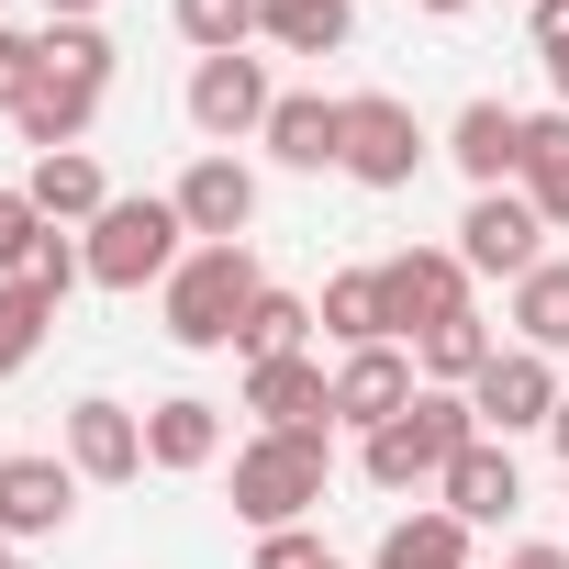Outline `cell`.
<instances>
[{
	"mask_svg": "<svg viewBox=\"0 0 569 569\" xmlns=\"http://www.w3.org/2000/svg\"><path fill=\"white\" fill-rule=\"evenodd\" d=\"M325 480H336V425H291V436H268V425H257V436L234 447V513H246L257 536L313 525Z\"/></svg>",
	"mask_w": 569,
	"mask_h": 569,
	"instance_id": "obj_1",
	"label": "cell"
},
{
	"mask_svg": "<svg viewBox=\"0 0 569 569\" xmlns=\"http://www.w3.org/2000/svg\"><path fill=\"white\" fill-rule=\"evenodd\" d=\"M257 291H268V279H257V257L246 246H190L179 268H168V347H190V358H223L234 336H246V313H257Z\"/></svg>",
	"mask_w": 569,
	"mask_h": 569,
	"instance_id": "obj_2",
	"label": "cell"
},
{
	"mask_svg": "<svg viewBox=\"0 0 569 569\" xmlns=\"http://www.w3.org/2000/svg\"><path fill=\"white\" fill-rule=\"evenodd\" d=\"M458 447H480V413H469V391H413V413H391L380 436H369V480L380 491H425V480H447V458Z\"/></svg>",
	"mask_w": 569,
	"mask_h": 569,
	"instance_id": "obj_3",
	"label": "cell"
},
{
	"mask_svg": "<svg viewBox=\"0 0 569 569\" xmlns=\"http://www.w3.org/2000/svg\"><path fill=\"white\" fill-rule=\"evenodd\" d=\"M179 234H190V223H179V201H112V212L79 234V257H90V279H101V291H146V279L168 291V268L190 257Z\"/></svg>",
	"mask_w": 569,
	"mask_h": 569,
	"instance_id": "obj_4",
	"label": "cell"
},
{
	"mask_svg": "<svg viewBox=\"0 0 569 569\" xmlns=\"http://www.w3.org/2000/svg\"><path fill=\"white\" fill-rule=\"evenodd\" d=\"M436 157V134L413 123V101H391V90H347V179L358 190H413V168Z\"/></svg>",
	"mask_w": 569,
	"mask_h": 569,
	"instance_id": "obj_5",
	"label": "cell"
},
{
	"mask_svg": "<svg viewBox=\"0 0 569 569\" xmlns=\"http://www.w3.org/2000/svg\"><path fill=\"white\" fill-rule=\"evenodd\" d=\"M380 302H391V347L436 336L447 313H469V257H458V246H402V257H380Z\"/></svg>",
	"mask_w": 569,
	"mask_h": 569,
	"instance_id": "obj_6",
	"label": "cell"
},
{
	"mask_svg": "<svg viewBox=\"0 0 569 569\" xmlns=\"http://www.w3.org/2000/svg\"><path fill=\"white\" fill-rule=\"evenodd\" d=\"M268 112H279V79H268V57H201L190 68V123L234 157V146H257L268 134Z\"/></svg>",
	"mask_w": 569,
	"mask_h": 569,
	"instance_id": "obj_7",
	"label": "cell"
},
{
	"mask_svg": "<svg viewBox=\"0 0 569 569\" xmlns=\"http://www.w3.org/2000/svg\"><path fill=\"white\" fill-rule=\"evenodd\" d=\"M458 257H469V279H525V268H547V223H536V201H525V190H469V212H458Z\"/></svg>",
	"mask_w": 569,
	"mask_h": 569,
	"instance_id": "obj_8",
	"label": "cell"
},
{
	"mask_svg": "<svg viewBox=\"0 0 569 569\" xmlns=\"http://www.w3.org/2000/svg\"><path fill=\"white\" fill-rule=\"evenodd\" d=\"M469 413H480V436H547V413H558V358H536V347H502L480 380H469Z\"/></svg>",
	"mask_w": 569,
	"mask_h": 569,
	"instance_id": "obj_9",
	"label": "cell"
},
{
	"mask_svg": "<svg viewBox=\"0 0 569 569\" xmlns=\"http://www.w3.org/2000/svg\"><path fill=\"white\" fill-rule=\"evenodd\" d=\"M168 201H179V223H190L201 246H246V223H257V168L212 146V157H190V168H179V190H168Z\"/></svg>",
	"mask_w": 569,
	"mask_h": 569,
	"instance_id": "obj_10",
	"label": "cell"
},
{
	"mask_svg": "<svg viewBox=\"0 0 569 569\" xmlns=\"http://www.w3.org/2000/svg\"><path fill=\"white\" fill-rule=\"evenodd\" d=\"M68 513H79V469H68V458H46V447L0 458V536H12V547L68 536Z\"/></svg>",
	"mask_w": 569,
	"mask_h": 569,
	"instance_id": "obj_11",
	"label": "cell"
},
{
	"mask_svg": "<svg viewBox=\"0 0 569 569\" xmlns=\"http://www.w3.org/2000/svg\"><path fill=\"white\" fill-rule=\"evenodd\" d=\"M413 391H425L413 347H347L336 358V425H358V436H380L391 413H413Z\"/></svg>",
	"mask_w": 569,
	"mask_h": 569,
	"instance_id": "obj_12",
	"label": "cell"
},
{
	"mask_svg": "<svg viewBox=\"0 0 569 569\" xmlns=\"http://www.w3.org/2000/svg\"><path fill=\"white\" fill-rule=\"evenodd\" d=\"M68 469L79 480H146V413L134 402H68Z\"/></svg>",
	"mask_w": 569,
	"mask_h": 569,
	"instance_id": "obj_13",
	"label": "cell"
},
{
	"mask_svg": "<svg viewBox=\"0 0 569 569\" xmlns=\"http://www.w3.org/2000/svg\"><path fill=\"white\" fill-rule=\"evenodd\" d=\"M447 157H458L469 190H513V179H525V112H513V101H469V112L447 123Z\"/></svg>",
	"mask_w": 569,
	"mask_h": 569,
	"instance_id": "obj_14",
	"label": "cell"
},
{
	"mask_svg": "<svg viewBox=\"0 0 569 569\" xmlns=\"http://www.w3.org/2000/svg\"><path fill=\"white\" fill-rule=\"evenodd\" d=\"M246 413H257L268 436L336 425V369H313V358H257V369H246Z\"/></svg>",
	"mask_w": 569,
	"mask_h": 569,
	"instance_id": "obj_15",
	"label": "cell"
},
{
	"mask_svg": "<svg viewBox=\"0 0 569 569\" xmlns=\"http://www.w3.org/2000/svg\"><path fill=\"white\" fill-rule=\"evenodd\" d=\"M436 491H447V513H458V525H513L525 469H513V447H502V436H480V447H458V458H447V480H436Z\"/></svg>",
	"mask_w": 569,
	"mask_h": 569,
	"instance_id": "obj_16",
	"label": "cell"
},
{
	"mask_svg": "<svg viewBox=\"0 0 569 569\" xmlns=\"http://www.w3.org/2000/svg\"><path fill=\"white\" fill-rule=\"evenodd\" d=\"M279 168H336L347 157V101H325V90H279V112H268V134H257Z\"/></svg>",
	"mask_w": 569,
	"mask_h": 569,
	"instance_id": "obj_17",
	"label": "cell"
},
{
	"mask_svg": "<svg viewBox=\"0 0 569 569\" xmlns=\"http://www.w3.org/2000/svg\"><path fill=\"white\" fill-rule=\"evenodd\" d=\"M223 458V402H201V391H168V402H146V469H212Z\"/></svg>",
	"mask_w": 569,
	"mask_h": 569,
	"instance_id": "obj_18",
	"label": "cell"
},
{
	"mask_svg": "<svg viewBox=\"0 0 569 569\" xmlns=\"http://www.w3.org/2000/svg\"><path fill=\"white\" fill-rule=\"evenodd\" d=\"M23 190H34V212H46V223H101V212H112V179H101V157H90V146L34 157V179H23Z\"/></svg>",
	"mask_w": 569,
	"mask_h": 569,
	"instance_id": "obj_19",
	"label": "cell"
},
{
	"mask_svg": "<svg viewBox=\"0 0 569 569\" xmlns=\"http://www.w3.org/2000/svg\"><path fill=\"white\" fill-rule=\"evenodd\" d=\"M257 34H268L279 57H347L358 0H257Z\"/></svg>",
	"mask_w": 569,
	"mask_h": 569,
	"instance_id": "obj_20",
	"label": "cell"
},
{
	"mask_svg": "<svg viewBox=\"0 0 569 569\" xmlns=\"http://www.w3.org/2000/svg\"><path fill=\"white\" fill-rule=\"evenodd\" d=\"M491 358H502V336H491L480 313H447L436 336H413V369H425V391H469Z\"/></svg>",
	"mask_w": 569,
	"mask_h": 569,
	"instance_id": "obj_21",
	"label": "cell"
},
{
	"mask_svg": "<svg viewBox=\"0 0 569 569\" xmlns=\"http://www.w3.org/2000/svg\"><path fill=\"white\" fill-rule=\"evenodd\" d=\"M525 201L547 234H569V112H525Z\"/></svg>",
	"mask_w": 569,
	"mask_h": 569,
	"instance_id": "obj_22",
	"label": "cell"
},
{
	"mask_svg": "<svg viewBox=\"0 0 569 569\" xmlns=\"http://www.w3.org/2000/svg\"><path fill=\"white\" fill-rule=\"evenodd\" d=\"M369 569H469V525H458L447 502H425V513H402V525L369 547Z\"/></svg>",
	"mask_w": 569,
	"mask_h": 569,
	"instance_id": "obj_23",
	"label": "cell"
},
{
	"mask_svg": "<svg viewBox=\"0 0 569 569\" xmlns=\"http://www.w3.org/2000/svg\"><path fill=\"white\" fill-rule=\"evenodd\" d=\"M313 325H325L336 347H391V302H380V268H336V279H325V302H313Z\"/></svg>",
	"mask_w": 569,
	"mask_h": 569,
	"instance_id": "obj_24",
	"label": "cell"
},
{
	"mask_svg": "<svg viewBox=\"0 0 569 569\" xmlns=\"http://www.w3.org/2000/svg\"><path fill=\"white\" fill-rule=\"evenodd\" d=\"M513 347L569 358V257H547V268H525V279H513Z\"/></svg>",
	"mask_w": 569,
	"mask_h": 569,
	"instance_id": "obj_25",
	"label": "cell"
},
{
	"mask_svg": "<svg viewBox=\"0 0 569 569\" xmlns=\"http://www.w3.org/2000/svg\"><path fill=\"white\" fill-rule=\"evenodd\" d=\"M12 123H23V146H34V157H57V146H79V134L101 123V90H68V79H34V101H23Z\"/></svg>",
	"mask_w": 569,
	"mask_h": 569,
	"instance_id": "obj_26",
	"label": "cell"
},
{
	"mask_svg": "<svg viewBox=\"0 0 569 569\" xmlns=\"http://www.w3.org/2000/svg\"><path fill=\"white\" fill-rule=\"evenodd\" d=\"M168 23L190 57H246L257 46V0H168Z\"/></svg>",
	"mask_w": 569,
	"mask_h": 569,
	"instance_id": "obj_27",
	"label": "cell"
},
{
	"mask_svg": "<svg viewBox=\"0 0 569 569\" xmlns=\"http://www.w3.org/2000/svg\"><path fill=\"white\" fill-rule=\"evenodd\" d=\"M302 336H313V302H302V291H257L234 358H246V369H257V358H302Z\"/></svg>",
	"mask_w": 569,
	"mask_h": 569,
	"instance_id": "obj_28",
	"label": "cell"
},
{
	"mask_svg": "<svg viewBox=\"0 0 569 569\" xmlns=\"http://www.w3.org/2000/svg\"><path fill=\"white\" fill-rule=\"evenodd\" d=\"M57 336V302L34 291V279H0V380L12 369H34V347Z\"/></svg>",
	"mask_w": 569,
	"mask_h": 569,
	"instance_id": "obj_29",
	"label": "cell"
},
{
	"mask_svg": "<svg viewBox=\"0 0 569 569\" xmlns=\"http://www.w3.org/2000/svg\"><path fill=\"white\" fill-rule=\"evenodd\" d=\"M46 79L112 90V34H101V23H46Z\"/></svg>",
	"mask_w": 569,
	"mask_h": 569,
	"instance_id": "obj_30",
	"label": "cell"
},
{
	"mask_svg": "<svg viewBox=\"0 0 569 569\" xmlns=\"http://www.w3.org/2000/svg\"><path fill=\"white\" fill-rule=\"evenodd\" d=\"M46 212H34V190H0V279H34V257H46Z\"/></svg>",
	"mask_w": 569,
	"mask_h": 569,
	"instance_id": "obj_31",
	"label": "cell"
},
{
	"mask_svg": "<svg viewBox=\"0 0 569 569\" xmlns=\"http://www.w3.org/2000/svg\"><path fill=\"white\" fill-rule=\"evenodd\" d=\"M34 79H46V34H12V23H0V112H23Z\"/></svg>",
	"mask_w": 569,
	"mask_h": 569,
	"instance_id": "obj_32",
	"label": "cell"
},
{
	"mask_svg": "<svg viewBox=\"0 0 569 569\" xmlns=\"http://www.w3.org/2000/svg\"><path fill=\"white\" fill-rule=\"evenodd\" d=\"M536 68H547V90L569 112V0H536Z\"/></svg>",
	"mask_w": 569,
	"mask_h": 569,
	"instance_id": "obj_33",
	"label": "cell"
},
{
	"mask_svg": "<svg viewBox=\"0 0 569 569\" xmlns=\"http://www.w3.org/2000/svg\"><path fill=\"white\" fill-rule=\"evenodd\" d=\"M257 569H325V536L313 525H279V536H257Z\"/></svg>",
	"mask_w": 569,
	"mask_h": 569,
	"instance_id": "obj_34",
	"label": "cell"
},
{
	"mask_svg": "<svg viewBox=\"0 0 569 569\" xmlns=\"http://www.w3.org/2000/svg\"><path fill=\"white\" fill-rule=\"evenodd\" d=\"M502 569H569V547H513Z\"/></svg>",
	"mask_w": 569,
	"mask_h": 569,
	"instance_id": "obj_35",
	"label": "cell"
},
{
	"mask_svg": "<svg viewBox=\"0 0 569 569\" xmlns=\"http://www.w3.org/2000/svg\"><path fill=\"white\" fill-rule=\"evenodd\" d=\"M46 23H101V0H46Z\"/></svg>",
	"mask_w": 569,
	"mask_h": 569,
	"instance_id": "obj_36",
	"label": "cell"
},
{
	"mask_svg": "<svg viewBox=\"0 0 569 569\" xmlns=\"http://www.w3.org/2000/svg\"><path fill=\"white\" fill-rule=\"evenodd\" d=\"M547 447H558V458H569V391H558V413H547Z\"/></svg>",
	"mask_w": 569,
	"mask_h": 569,
	"instance_id": "obj_37",
	"label": "cell"
},
{
	"mask_svg": "<svg viewBox=\"0 0 569 569\" xmlns=\"http://www.w3.org/2000/svg\"><path fill=\"white\" fill-rule=\"evenodd\" d=\"M413 12H436V23H458V12H469V0H413Z\"/></svg>",
	"mask_w": 569,
	"mask_h": 569,
	"instance_id": "obj_38",
	"label": "cell"
},
{
	"mask_svg": "<svg viewBox=\"0 0 569 569\" xmlns=\"http://www.w3.org/2000/svg\"><path fill=\"white\" fill-rule=\"evenodd\" d=\"M0 569H23V547H12V536H0Z\"/></svg>",
	"mask_w": 569,
	"mask_h": 569,
	"instance_id": "obj_39",
	"label": "cell"
},
{
	"mask_svg": "<svg viewBox=\"0 0 569 569\" xmlns=\"http://www.w3.org/2000/svg\"><path fill=\"white\" fill-rule=\"evenodd\" d=\"M325 569H336V558H325Z\"/></svg>",
	"mask_w": 569,
	"mask_h": 569,
	"instance_id": "obj_40",
	"label": "cell"
}]
</instances>
